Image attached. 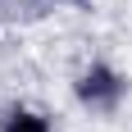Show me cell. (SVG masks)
<instances>
[{"mask_svg":"<svg viewBox=\"0 0 132 132\" xmlns=\"http://www.w3.org/2000/svg\"><path fill=\"white\" fill-rule=\"evenodd\" d=\"M0 132H55V119L46 109H37V105L14 100V105L0 109Z\"/></svg>","mask_w":132,"mask_h":132,"instance_id":"obj_2","label":"cell"},{"mask_svg":"<svg viewBox=\"0 0 132 132\" xmlns=\"http://www.w3.org/2000/svg\"><path fill=\"white\" fill-rule=\"evenodd\" d=\"M64 5H91V0H64Z\"/></svg>","mask_w":132,"mask_h":132,"instance_id":"obj_3","label":"cell"},{"mask_svg":"<svg viewBox=\"0 0 132 132\" xmlns=\"http://www.w3.org/2000/svg\"><path fill=\"white\" fill-rule=\"evenodd\" d=\"M68 91H73V105L91 119H114L132 96V78L119 64L109 59H87V64L68 78Z\"/></svg>","mask_w":132,"mask_h":132,"instance_id":"obj_1","label":"cell"}]
</instances>
